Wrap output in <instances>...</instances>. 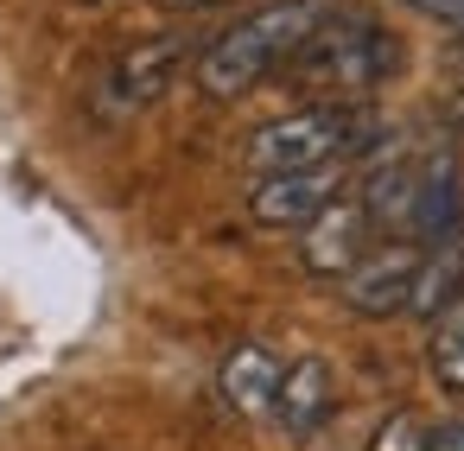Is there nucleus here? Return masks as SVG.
<instances>
[{
  "label": "nucleus",
  "instance_id": "10",
  "mask_svg": "<svg viewBox=\"0 0 464 451\" xmlns=\"http://www.w3.org/2000/svg\"><path fill=\"white\" fill-rule=\"evenodd\" d=\"M331 407H337L331 362H324V356H299V362H286V381H280V407H274V419H280L293 438H312V432L331 419Z\"/></svg>",
  "mask_w": 464,
  "mask_h": 451
},
{
  "label": "nucleus",
  "instance_id": "6",
  "mask_svg": "<svg viewBox=\"0 0 464 451\" xmlns=\"http://www.w3.org/2000/svg\"><path fill=\"white\" fill-rule=\"evenodd\" d=\"M420 261H426L420 242H382V248H369V254L343 273V299H350L362 318H394V312L413 305Z\"/></svg>",
  "mask_w": 464,
  "mask_h": 451
},
{
  "label": "nucleus",
  "instance_id": "18",
  "mask_svg": "<svg viewBox=\"0 0 464 451\" xmlns=\"http://www.w3.org/2000/svg\"><path fill=\"white\" fill-rule=\"evenodd\" d=\"M90 7H102V0H90Z\"/></svg>",
  "mask_w": 464,
  "mask_h": 451
},
{
  "label": "nucleus",
  "instance_id": "11",
  "mask_svg": "<svg viewBox=\"0 0 464 451\" xmlns=\"http://www.w3.org/2000/svg\"><path fill=\"white\" fill-rule=\"evenodd\" d=\"M458 299H464V248L458 242H439L420 261V280H413V305L407 312L426 318V324H445L458 312Z\"/></svg>",
  "mask_w": 464,
  "mask_h": 451
},
{
  "label": "nucleus",
  "instance_id": "14",
  "mask_svg": "<svg viewBox=\"0 0 464 451\" xmlns=\"http://www.w3.org/2000/svg\"><path fill=\"white\" fill-rule=\"evenodd\" d=\"M401 7H413V14H426V20H439V26H451V33H464V0H401Z\"/></svg>",
  "mask_w": 464,
  "mask_h": 451
},
{
  "label": "nucleus",
  "instance_id": "9",
  "mask_svg": "<svg viewBox=\"0 0 464 451\" xmlns=\"http://www.w3.org/2000/svg\"><path fill=\"white\" fill-rule=\"evenodd\" d=\"M223 400L242 413V419H267L274 407H280V381H286V362L274 356V350H261V343H242V350H229L223 356Z\"/></svg>",
  "mask_w": 464,
  "mask_h": 451
},
{
  "label": "nucleus",
  "instance_id": "3",
  "mask_svg": "<svg viewBox=\"0 0 464 451\" xmlns=\"http://www.w3.org/2000/svg\"><path fill=\"white\" fill-rule=\"evenodd\" d=\"M375 134V115L362 102H305L293 115H274L248 134L242 166L255 178H280V172H312V166H350Z\"/></svg>",
  "mask_w": 464,
  "mask_h": 451
},
{
  "label": "nucleus",
  "instance_id": "15",
  "mask_svg": "<svg viewBox=\"0 0 464 451\" xmlns=\"http://www.w3.org/2000/svg\"><path fill=\"white\" fill-rule=\"evenodd\" d=\"M426 451H464V426H432L426 432Z\"/></svg>",
  "mask_w": 464,
  "mask_h": 451
},
{
  "label": "nucleus",
  "instance_id": "5",
  "mask_svg": "<svg viewBox=\"0 0 464 451\" xmlns=\"http://www.w3.org/2000/svg\"><path fill=\"white\" fill-rule=\"evenodd\" d=\"M185 64H191V45L185 39H140V45L115 52L102 64V77H96V115L102 121H128V115L153 109Z\"/></svg>",
  "mask_w": 464,
  "mask_h": 451
},
{
  "label": "nucleus",
  "instance_id": "12",
  "mask_svg": "<svg viewBox=\"0 0 464 451\" xmlns=\"http://www.w3.org/2000/svg\"><path fill=\"white\" fill-rule=\"evenodd\" d=\"M426 362H432V381H439L445 394H458V400H464V312H451L445 324H432Z\"/></svg>",
  "mask_w": 464,
  "mask_h": 451
},
{
  "label": "nucleus",
  "instance_id": "7",
  "mask_svg": "<svg viewBox=\"0 0 464 451\" xmlns=\"http://www.w3.org/2000/svg\"><path fill=\"white\" fill-rule=\"evenodd\" d=\"M343 178L350 166H312V172H280V178H261L255 197H248V216L267 223V229H305L324 204L343 197Z\"/></svg>",
  "mask_w": 464,
  "mask_h": 451
},
{
  "label": "nucleus",
  "instance_id": "16",
  "mask_svg": "<svg viewBox=\"0 0 464 451\" xmlns=\"http://www.w3.org/2000/svg\"><path fill=\"white\" fill-rule=\"evenodd\" d=\"M160 7H172V14H204V7H229V0H160Z\"/></svg>",
  "mask_w": 464,
  "mask_h": 451
},
{
  "label": "nucleus",
  "instance_id": "13",
  "mask_svg": "<svg viewBox=\"0 0 464 451\" xmlns=\"http://www.w3.org/2000/svg\"><path fill=\"white\" fill-rule=\"evenodd\" d=\"M362 451H426V432H420V419H413V413H388Z\"/></svg>",
  "mask_w": 464,
  "mask_h": 451
},
{
  "label": "nucleus",
  "instance_id": "17",
  "mask_svg": "<svg viewBox=\"0 0 464 451\" xmlns=\"http://www.w3.org/2000/svg\"><path fill=\"white\" fill-rule=\"evenodd\" d=\"M445 115H451V128H464V90L451 96V109H445Z\"/></svg>",
  "mask_w": 464,
  "mask_h": 451
},
{
  "label": "nucleus",
  "instance_id": "8",
  "mask_svg": "<svg viewBox=\"0 0 464 451\" xmlns=\"http://www.w3.org/2000/svg\"><path fill=\"white\" fill-rule=\"evenodd\" d=\"M369 235H375V216H369V204L362 197H337V204H324L305 229H299V261L312 267V273H350L362 254H369Z\"/></svg>",
  "mask_w": 464,
  "mask_h": 451
},
{
  "label": "nucleus",
  "instance_id": "4",
  "mask_svg": "<svg viewBox=\"0 0 464 451\" xmlns=\"http://www.w3.org/2000/svg\"><path fill=\"white\" fill-rule=\"evenodd\" d=\"M375 229H394V242H451L458 229V166L445 153H426V159H394L382 172H369V191H362Z\"/></svg>",
  "mask_w": 464,
  "mask_h": 451
},
{
  "label": "nucleus",
  "instance_id": "1",
  "mask_svg": "<svg viewBox=\"0 0 464 451\" xmlns=\"http://www.w3.org/2000/svg\"><path fill=\"white\" fill-rule=\"evenodd\" d=\"M343 14V0H267L248 20H236L229 33H217L198 58L191 77L210 102H236L274 77H286V64L318 39V26H331Z\"/></svg>",
  "mask_w": 464,
  "mask_h": 451
},
{
  "label": "nucleus",
  "instance_id": "2",
  "mask_svg": "<svg viewBox=\"0 0 464 451\" xmlns=\"http://www.w3.org/2000/svg\"><path fill=\"white\" fill-rule=\"evenodd\" d=\"M401 39L382 26V20H369V14H337L331 26H318V39L286 64V83H299L305 96H318V102H356V96H369V90H382L394 71H401Z\"/></svg>",
  "mask_w": 464,
  "mask_h": 451
}]
</instances>
